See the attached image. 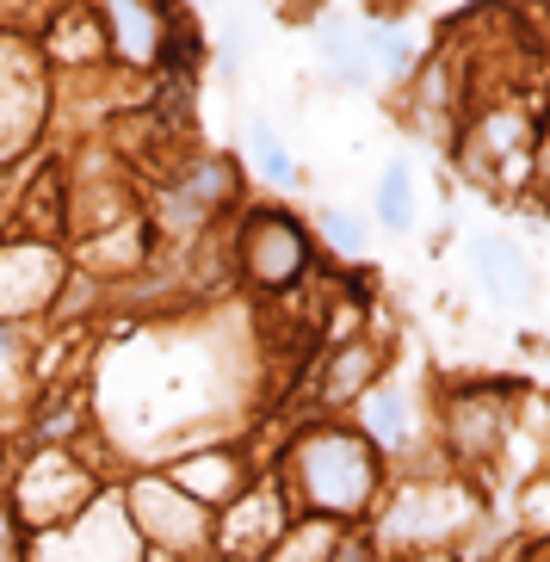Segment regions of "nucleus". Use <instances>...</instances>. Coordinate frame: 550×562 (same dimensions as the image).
Returning <instances> with one entry per match:
<instances>
[{
  "label": "nucleus",
  "mask_w": 550,
  "mask_h": 562,
  "mask_svg": "<svg viewBox=\"0 0 550 562\" xmlns=\"http://www.w3.org/2000/svg\"><path fill=\"white\" fill-rule=\"evenodd\" d=\"M384 458L366 446L359 427H310L291 446V495L310 519H359L378 507Z\"/></svg>",
  "instance_id": "nucleus-1"
},
{
  "label": "nucleus",
  "mask_w": 550,
  "mask_h": 562,
  "mask_svg": "<svg viewBox=\"0 0 550 562\" xmlns=\"http://www.w3.org/2000/svg\"><path fill=\"white\" fill-rule=\"evenodd\" d=\"M458 149H464V167L483 186H495V192H526L532 186V161H538V117L514 93L507 100H483L470 112Z\"/></svg>",
  "instance_id": "nucleus-2"
},
{
  "label": "nucleus",
  "mask_w": 550,
  "mask_h": 562,
  "mask_svg": "<svg viewBox=\"0 0 550 562\" xmlns=\"http://www.w3.org/2000/svg\"><path fill=\"white\" fill-rule=\"evenodd\" d=\"M476 513H483V501H476V488L458 482V476H451V482H408V488L384 507L378 538H384L390 550L439 557L446 544H458V538L476 526Z\"/></svg>",
  "instance_id": "nucleus-3"
},
{
  "label": "nucleus",
  "mask_w": 550,
  "mask_h": 562,
  "mask_svg": "<svg viewBox=\"0 0 550 562\" xmlns=\"http://www.w3.org/2000/svg\"><path fill=\"white\" fill-rule=\"evenodd\" d=\"M519 402H526V390H514V383H470V390H451L446 408H439V432H446L451 463H458V470H489V463L507 451Z\"/></svg>",
  "instance_id": "nucleus-4"
},
{
  "label": "nucleus",
  "mask_w": 550,
  "mask_h": 562,
  "mask_svg": "<svg viewBox=\"0 0 550 562\" xmlns=\"http://www.w3.org/2000/svg\"><path fill=\"white\" fill-rule=\"evenodd\" d=\"M242 266H248V279L260 291L298 284L303 266H310V235H303V223L284 211H254L248 229H242Z\"/></svg>",
  "instance_id": "nucleus-5"
},
{
  "label": "nucleus",
  "mask_w": 550,
  "mask_h": 562,
  "mask_svg": "<svg viewBox=\"0 0 550 562\" xmlns=\"http://www.w3.org/2000/svg\"><path fill=\"white\" fill-rule=\"evenodd\" d=\"M136 513H143V526L161 550H192L204 544V507L180 488H167V482H143L136 488Z\"/></svg>",
  "instance_id": "nucleus-6"
},
{
  "label": "nucleus",
  "mask_w": 550,
  "mask_h": 562,
  "mask_svg": "<svg viewBox=\"0 0 550 562\" xmlns=\"http://www.w3.org/2000/svg\"><path fill=\"white\" fill-rule=\"evenodd\" d=\"M378 378H384V347H371V340H347V347H334L328 364H322L316 378V402L322 408H359L366 402V390H378Z\"/></svg>",
  "instance_id": "nucleus-7"
},
{
  "label": "nucleus",
  "mask_w": 550,
  "mask_h": 562,
  "mask_svg": "<svg viewBox=\"0 0 550 562\" xmlns=\"http://www.w3.org/2000/svg\"><path fill=\"white\" fill-rule=\"evenodd\" d=\"M470 266H476L483 291L501 303H526L538 291V272H532V260H526V248L507 241V235H483V241L470 248Z\"/></svg>",
  "instance_id": "nucleus-8"
},
{
  "label": "nucleus",
  "mask_w": 550,
  "mask_h": 562,
  "mask_svg": "<svg viewBox=\"0 0 550 562\" xmlns=\"http://www.w3.org/2000/svg\"><path fill=\"white\" fill-rule=\"evenodd\" d=\"M359 432H366V446L378 451V458H384V451H402L415 439V396L396 390V383L366 390V402H359Z\"/></svg>",
  "instance_id": "nucleus-9"
},
{
  "label": "nucleus",
  "mask_w": 550,
  "mask_h": 562,
  "mask_svg": "<svg viewBox=\"0 0 550 562\" xmlns=\"http://www.w3.org/2000/svg\"><path fill=\"white\" fill-rule=\"evenodd\" d=\"M378 223H384L390 235H408L415 229V167L408 161H390L384 173H378Z\"/></svg>",
  "instance_id": "nucleus-10"
},
{
  "label": "nucleus",
  "mask_w": 550,
  "mask_h": 562,
  "mask_svg": "<svg viewBox=\"0 0 550 562\" xmlns=\"http://www.w3.org/2000/svg\"><path fill=\"white\" fill-rule=\"evenodd\" d=\"M180 488H192V501H235L242 495V463L229 451H204L180 470Z\"/></svg>",
  "instance_id": "nucleus-11"
},
{
  "label": "nucleus",
  "mask_w": 550,
  "mask_h": 562,
  "mask_svg": "<svg viewBox=\"0 0 550 562\" xmlns=\"http://www.w3.org/2000/svg\"><path fill=\"white\" fill-rule=\"evenodd\" d=\"M334 550H340V526L334 519H303L272 544L267 562H334Z\"/></svg>",
  "instance_id": "nucleus-12"
},
{
  "label": "nucleus",
  "mask_w": 550,
  "mask_h": 562,
  "mask_svg": "<svg viewBox=\"0 0 550 562\" xmlns=\"http://www.w3.org/2000/svg\"><path fill=\"white\" fill-rule=\"evenodd\" d=\"M248 161H254V173H260L267 186H298V161H291L284 136L272 131L267 117H254L248 124Z\"/></svg>",
  "instance_id": "nucleus-13"
},
{
  "label": "nucleus",
  "mask_w": 550,
  "mask_h": 562,
  "mask_svg": "<svg viewBox=\"0 0 550 562\" xmlns=\"http://www.w3.org/2000/svg\"><path fill=\"white\" fill-rule=\"evenodd\" d=\"M105 19L124 32V44H117L124 56H136V63H143V56H155V19L149 13H136V7H112Z\"/></svg>",
  "instance_id": "nucleus-14"
},
{
  "label": "nucleus",
  "mask_w": 550,
  "mask_h": 562,
  "mask_svg": "<svg viewBox=\"0 0 550 562\" xmlns=\"http://www.w3.org/2000/svg\"><path fill=\"white\" fill-rule=\"evenodd\" d=\"M519 526L532 531L538 544H550V463H545V476L519 495Z\"/></svg>",
  "instance_id": "nucleus-15"
},
{
  "label": "nucleus",
  "mask_w": 550,
  "mask_h": 562,
  "mask_svg": "<svg viewBox=\"0 0 550 562\" xmlns=\"http://www.w3.org/2000/svg\"><path fill=\"white\" fill-rule=\"evenodd\" d=\"M322 235H328L334 254H359L366 248V216L352 211H322Z\"/></svg>",
  "instance_id": "nucleus-16"
}]
</instances>
